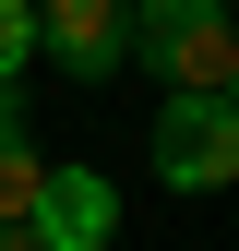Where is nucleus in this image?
I'll return each instance as SVG.
<instances>
[{
	"instance_id": "6",
	"label": "nucleus",
	"mask_w": 239,
	"mask_h": 251,
	"mask_svg": "<svg viewBox=\"0 0 239 251\" xmlns=\"http://www.w3.org/2000/svg\"><path fill=\"white\" fill-rule=\"evenodd\" d=\"M24 48H36V0H0V84L24 72Z\"/></svg>"
},
{
	"instance_id": "1",
	"label": "nucleus",
	"mask_w": 239,
	"mask_h": 251,
	"mask_svg": "<svg viewBox=\"0 0 239 251\" xmlns=\"http://www.w3.org/2000/svg\"><path fill=\"white\" fill-rule=\"evenodd\" d=\"M132 60L167 96H227L239 84V12L227 0H132Z\"/></svg>"
},
{
	"instance_id": "4",
	"label": "nucleus",
	"mask_w": 239,
	"mask_h": 251,
	"mask_svg": "<svg viewBox=\"0 0 239 251\" xmlns=\"http://www.w3.org/2000/svg\"><path fill=\"white\" fill-rule=\"evenodd\" d=\"M24 227H36L48 251H108V227H120V192L96 168H48L36 179V215H24Z\"/></svg>"
},
{
	"instance_id": "5",
	"label": "nucleus",
	"mask_w": 239,
	"mask_h": 251,
	"mask_svg": "<svg viewBox=\"0 0 239 251\" xmlns=\"http://www.w3.org/2000/svg\"><path fill=\"white\" fill-rule=\"evenodd\" d=\"M36 179H48V155L24 144V108H12V84H0V227L36 215Z\"/></svg>"
},
{
	"instance_id": "8",
	"label": "nucleus",
	"mask_w": 239,
	"mask_h": 251,
	"mask_svg": "<svg viewBox=\"0 0 239 251\" xmlns=\"http://www.w3.org/2000/svg\"><path fill=\"white\" fill-rule=\"evenodd\" d=\"M227 96H239V84H227Z\"/></svg>"
},
{
	"instance_id": "7",
	"label": "nucleus",
	"mask_w": 239,
	"mask_h": 251,
	"mask_svg": "<svg viewBox=\"0 0 239 251\" xmlns=\"http://www.w3.org/2000/svg\"><path fill=\"white\" fill-rule=\"evenodd\" d=\"M0 251H48V239H36V227H24V215H12V227H0Z\"/></svg>"
},
{
	"instance_id": "3",
	"label": "nucleus",
	"mask_w": 239,
	"mask_h": 251,
	"mask_svg": "<svg viewBox=\"0 0 239 251\" xmlns=\"http://www.w3.org/2000/svg\"><path fill=\"white\" fill-rule=\"evenodd\" d=\"M36 48L72 84H108L120 60H132V12H120V0H36Z\"/></svg>"
},
{
	"instance_id": "2",
	"label": "nucleus",
	"mask_w": 239,
	"mask_h": 251,
	"mask_svg": "<svg viewBox=\"0 0 239 251\" xmlns=\"http://www.w3.org/2000/svg\"><path fill=\"white\" fill-rule=\"evenodd\" d=\"M156 179H167V192H227V179H239V96H167Z\"/></svg>"
}]
</instances>
